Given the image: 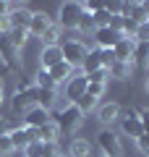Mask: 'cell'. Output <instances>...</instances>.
Returning <instances> with one entry per match:
<instances>
[{"label": "cell", "mask_w": 149, "mask_h": 157, "mask_svg": "<svg viewBox=\"0 0 149 157\" xmlns=\"http://www.w3.org/2000/svg\"><path fill=\"white\" fill-rule=\"evenodd\" d=\"M50 121L58 126V131H60V134H73V131L81 126L84 113L78 110L73 102H66V105H60V107L55 110V115L50 118Z\"/></svg>", "instance_id": "cell-1"}, {"label": "cell", "mask_w": 149, "mask_h": 157, "mask_svg": "<svg viewBox=\"0 0 149 157\" xmlns=\"http://www.w3.org/2000/svg\"><path fill=\"white\" fill-rule=\"evenodd\" d=\"M84 13V6L76 3V0H68L58 8V26L60 29H76L78 26V18Z\"/></svg>", "instance_id": "cell-2"}, {"label": "cell", "mask_w": 149, "mask_h": 157, "mask_svg": "<svg viewBox=\"0 0 149 157\" xmlns=\"http://www.w3.org/2000/svg\"><path fill=\"white\" fill-rule=\"evenodd\" d=\"M32 105H37V84H34V81L26 89H16V94L11 97V110L16 113V115H21V118Z\"/></svg>", "instance_id": "cell-3"}, {"label": "cell", "mask_w": 149, "mask_h": 157, "mask_svg": "<svg viewBox=\"0 0 149 157\" xmlns=\"http://www.w3.org/2000/svg\"><path fill=\"white\" fill-rule=\"evenodd\" d=\"M97 147L102 149V157H120L123 149H120V139L113 128H99L97 134Z\"/></svg>", "instance_id": "cell-4"}, {"label": "cell", "mask_w": 149, "mask_h": 157, "mask_svg": "<svg viewBox=\"0 0 149 157\" xmlns=\"http://www.w3.org/2000/svg\"><path fill=\"white\" fill-rule=\"evenodd\" d=\"M60 50H63V60H66L71 68H76V66H81V63H84L89 47L84 45L81 39H68L66 45H60Z\"/></svg>", "instance_id": "cell-5"}, {"label": "cell", "mask_w": 149, "mask_h": 157, "mask_svg": "<svg viewBox=\"0 0 149 157\" xmlns=\"http://www.w3.org/2000/svg\"><path fill=\"white\" fill-rule=\"evenodd\" d=\"M118 123H120V131H123L126 136H133V139H139V136L144 134V131H141V121H139V113L133 110V107L123 113Z\"/></svg>", "instance_id": "cell-6"}, {"label": "cell", "mask_w": 149, "mask_h": 157, "mask_svg": "<svg viewBox=\"0 0 149 157\" xmlns=\"http://www.w3.org/2000/svg\"><path fill=\"white\" fill-rule=\"evenodd\" d=\"M8 136H11V141H13L16 149H26L32 141H39L37 139V128H26V126H18V128L8 131Z\"/></svg>", "instance_id": "cell-7"}, {"label": "cell", "mask_w": 149, "mask_h": 157, "mask_svg": "<svg viewBox=\"0 0 149 157\" xmlns=\"http://www.w3.org/2000/svg\"><path fill=\"white\" fill-rule=\"evenodd\" d=\"M86 84H89V81H86L84 73H73V76L66 81V100L68 102H76L78 97L86 92Z\"/></svg>", "instance_id": "cell-8"}, {"label": "cell", "mask_w": 149, "mask_h": 157, "mask_svg": "<svg viewBox=\"0 0 149 157\" xmlns=\"http://www.w3.org/2000/svg\"><path fill=\"white\" fill-rule=\"evenodd\" d=\"M120 37H123V34H120V32H113L110 26H105V29H94V42H97L99 50H113V47L120 42Z\"/></svg>", "instance_id": "cell-9"}, {"label": "cell", "mask_w": 149, "mask_h": 157, "mask_svg": "<svg viewBox=\"0 0 149 157\" xmlns=\"http://www.w3.org/2000/svg\"><path fill=\"white\" fill-rule=\"evenodd\" d=\"M47 121H50V110H44V107H39V105H32L24 113V126H26V128H39V126H44Z\"/></svg>", "instance_id": "cell-10"}, {"label": "cell", "mask_w": 149, "mask_h": 157, "mask_svg": "<svg viewBox=\"0 0 149 157\" xmlns=\"http://www.w3.org/2000/svg\"><path fill=\"white\" fill-rule=\"evenodd\" d=\"M60 60H63L60 45H55V47H42V52H39V68L50 71V68H55Z\"/></svg>", "instance_id": "cell-11"}, {"label": "cell", "mask_w": 149, "mask_h": 157, "mask_svg": "<svg viewBox=\"0 0 149 157\" xmlns=\"http://www.w3.org/2000/svg\"><path fill=\"white\" fill-rule=\"evenodd\" d=\"M120 115H123V110H120L118 102H105V105L99 107V113H97L99 123H105V128H107L110 123H115V121H120Z\"/></svg>", "instance_id": "cell-12"}, {"label": "cell", "mask_w": 149, "mask_h": 157, "mask_svg": "<svg viewBox=\"0 0 149 157\" xmlns=\"http://www.w3.org/2000/svg\"><path fill=\"white\" fill-rule=\"evenodd\" d=\"M50 24H52V18L47 16L44 11H37V13H32V24H29V34L32 37H42L44 32L50 29Z\"/></svg>", "instance_id": "cell-13"}, {"label": "cell", "mask_w": 149, "mask_h": 157, "mask_svg": "<svg viewBox=\"0 0 149 157\" xmlns=\"http://www.w3.org/2000/svg\"><path fill=\"white\" fill-rule=\"evenodd\" d=\"M133 47H136V42H133V39L120 37V42L113 47V52H115V60H120V63H133Z\"/></svg>", "instance_id": "cell-14"}, {"label": "cell", "mask_w": 149, "mask_h": 157, "mask_svg": "<svg viewBox=\"0 0 149 157\" xmlns=\"http://www.w3.org/2000/svg\"><path fill=\"white\" fill-rule=\"evenodd\" d=\"M8 21H11V29H26V32H29V24H32V11H26V8H11Z\"/></svg>", "instance_id": "cell-15"}, {"label": "cell", "mask_w": 149, "mask_h": 157, "mask_svg": "<svg viewBox=\"0 0 149 157\" xmlns=\"http://www.w3.org/2000/svg\"><path fill=\"white\" fill-rule=\"evenodd\" d=\"M107 73H110V78H118V81H128L133 73V63H120L115 60L110 68H107Z\"/></svg>", "instance_id": "cell-16"}, {"label": "cell", "mask_w": 149, "mask_h": 157, "mask_svg": "<svg viewBox=\"0 0 149 157\" xmlns=\"http://www.w3.org/2000/svg\"><path fill=\"white\" fill-rule=\"evenodd\" d=\"M37 139L42 141V144H47V141H55V144H58L60 131H58V126L52 123V121H47L44 126H39V128H37Z\"/></svg>", "instance_id": "cell-17"}, {"label": "cell", "mask_w": 149, "mask_h": 157, "mask_svg": "<svg viewBox=\"0 0 149 157\" xmlns=\"http://www.w3.org/2000/svg\"><path fill=\"white\" fill-rule=\"evenodd\" d=\"M126 16L131 18L133 24L149 21V13H147V8H144V3H126Z\"/></svg>", "instance_id": "cell-18"}, {"label": "cell", "mask_w": 149, "mask_h": 157, "mask_svg": "<svg viewBox=\"0 0 149 157\" xmlns=\"http://www.w3.org/2000/svg\"><path fill=\"white\" fill-rule=\"evenodd\" d=\"M68 157H92V144H89V139H73L71 149H68Z\"/></svg>", "instance_id": "cell-19"}, {"label": "cell", "mask_w": 149, "mask_h": 157, "mask_svg": "<svg viewBox=\"0 0 149 157\" xmlns=\"http://www.w3.org/2000/svg\"><path fill=\"white\" fill-rule=\"evenodd\" d=\"M50 76L55 78V84H66L68 78H71V76H73V68H71V66H68V63H66V60H60V63H58V66H55V68H50Z\"/></svg>", "instance_id": "cell-20"}, {"label": "cell", "mask_w": 149, "mask_h": 157, "mask_svg": "<svg viewBox=\"0 0 149 157\" xmlns=\"http://www.w3.org/2000/svg\"><path fill=\"white\" fill-rule=\"evenodd\" d=\"M81 68H84V76H86V73H92V71H97V68H102V58H99V47H94V50H89V52H86V58H84Z\"/></svg>", "instance_id": "cell-21"}, {"label": "cell", "mask_w": 149, "mask_h": 157, "mask_svg": "<svg viewBox=\"0 0 149 157\" xmlns=\"http://www.w3.org/2000/svg\"><path fill=\"white\" fill-rule=\"evenodd\" d=\"M6 39H8V45H11L13 50H21V47L26 45V39H29V32L26 29H11V32L6 34Z\"/></svg>", "instance_id": "cell-22"}, {"label": "cell", "mask_w": 149, "mask_h": 157, "mask_svg": "<svg viewBox=\"0 0 149 157\" xmlns=\"http://www.w3.org/2000/svg\"><path fill=\"white\" fill-rule=\"evenodd\" d=\"M55 100H58L55 89H39V86H37V105H39V107L50 110V107L55 105Z\"/></svg>", "instance_id": "cell-23"}, {"label": "cell", "mask_w": 149, "mask_h": 157, "mask_svg": "<svg viewBox=\"0 0 149 157\" xmlns=\"http://www.w3.org/2000/svg\"><path fill=\"white\" fill-rule=\"evenodd\" d=\"M60 32H63V29L58 26V24H50V29H47V32H44L39 39L44 42V47H55L58 42H60Z\"/></svg>", "instance_id": "cell-24"}, {"label": "cell", "mask_w": 149, "mask_h": 157, "mask_svg": "<svg viewBox=\"0 0 149 157\" xmlns=\"http://www.w3.org/2000/svg\"><path fill=\"white\" fill-rule=\"evenodd\" d=\"M34 84L39 86V89H55V78L50 76V71H44V68H39L37 71V76H34Z\"/></svg>", "instance_id": "cell-25"}, {"label": "cell", "mask_w": 149, "mask_h": 157, "mask_svg": "<svg viewBox=\"0 0 149 157\" xmlns=\"http://www.w3.org/2000/svg\"><path fill=\"white\" fill-rule=\"evenodd\" d=\"M133 63L149 66V42H136V47H133Z\"/></svg>", "instance_id": "cell-26"}, {"label": "cell", "mask_w": 149, "mask_h": 157, "mask_svg": "<svg viewBox=\"0 0 149 157\" xmlns=\"http://www.w3.org/2000/svg\"><path fill=\"white\" fill-rule=\"evenodd\" d=\"M73 105H76L81 113H92L94 107H97V97H92V94H86V92H84V94L78 97V100L73 102Z\"/></svg>", "instance_id": "cell-27"}, {"label": "cell", "mask_w": 149, "mask_h": 157, "mask_svg": "<svg viewBox=\"0 0 149 157\" xmlns=\"http://www.w3.org/2000/svg\"><path fill=\"white\" fill-rule=\"evenodd\" d=\"M86 81H89V84H105V86H107L110 73H107V68H97V71L86 73Z\"/></svg>", "instance_id": "cell-28"}, {"label": "cell", "mask_w": 149, "mask_h": 157, "mask_svg": "<svg viewBox=\"0 0 149 157\" xmlns=\"http://www.w3.org/2000/svg\"><path fill=\"white\" fill-rule=\"evenodd\" d=\"M78 32H81V34H94V21H92V13H86V11H84L81 13V18H78Z\"/></svg>", "instance_id": "cell-29"}, {"label": "cell", "mask_w": 149, "mask_h": 157, "mask_svg": "<svg viewBox=\"0 0 149 157\" xmlns=\"http://www.w3.org/2000/svg\"><path fill=\"white\" fill-rule=\"evenodd\" d=\"M13 152H16V147H13L11 136L3 134V136H0V157H8V155H13Z\"/></svg>", "instance_id": "cell-30"}, {"label": "cell", "mask_w": 149, "mask_h": 157, "mask_svg": "<svg viewBox=\"0 0 149 157\" xmlns=\"http://www.w3.org/2000/svg\"><path fill=\"white\" fill-rule=\"evenodd\" d=\"M133 42H149V21H144V24H139V26H136Z\"/></svg>", "instance_id": "cell-31"}, {"label": "cell", "mask_w": 149, "mask_h": 157, "mask_svg": "<svg viewBox=\"0 0 149 157\" xmlns=\"http://www.w3.org/2000/svg\"><path fill=\"white\" fill-rule=\"evenodd\" d=\"M60 152H58V144L55 141H47V144H42V152H39V157H58Z\"/></svg>", "instance_id": "cell-32"}, {"label": "cell", "mask_w": 149, "mask_h": 157, "mask_svg": "<svg viewBox=\"0 0 149 157\" xmlns=\"http://www.w3.org/2000/svg\"><path fill=\"white\" fill-rule=\"evenodd\" d=\"M99 58H102V68H110L115 63V52L113 50H99Z\"/></svg>", "instance_id": "cell-33"}, {"label": "cell", "mask_w": 149, "mask_h": 157, "mask_svg": "<svg viewBox=\"0 0 149 157\" xmlns=\"http://www.w3.org/2000/svg\"><path fill=\"white\" fill-rule=\"evenodd\" d=\"M105 89H107L105 84H86V94L97 97V100H99V97H102V94H105Z\"/></svg>", "instance_id": "cell-34"}, {"label": "cell", "mask_w": 149, "mask_h": 157, "mask_svg": "<svg viewBox=\"0 0 149 157\" xmlns=\"http://www.w3.org/2000/svg\"><path fill=\"white\" fill-rule=\"evenodd\" d=\"M136 113H139V121H141V131L149 134V107H141V110H136Z\"/></svg>", "instance_id": "cell-35"}, {"label": "cell", "mask_w": 149, "mask_h": 157, "mask_svg": "<svg viewBox=\"0 0 149 157\" xmlns=\"http://www.w3.org/2000/svg\"><path fill=\"white\" fill-rule=\"evenodd\" d=\"M39 152H42V141H32V144L24 149V155L26 157H39Z\"/></svg>", "instance_id": "cell-36"}, {"label": "cell", "mask_w": 149, "mask_h": 157, "mask_svg": "<svg viewBox=\"0 0 149 157\" xmlns=\"http://www.w3.org/2000/svg\"><path fill=\"white\" fill-rule=\"evenodd\" d=\"M136 147L149 157V134H141V136H139V139H136Z\"/></svg>", "instance_id": "cell-37"}, {"label": "cell", "mask_w": 149, "mask_h": 157, "mask_svg": "<svg viewBox=\"0 0 149 157\" xmlns=\"http://www.w3.org/2000/svg\"><path fill=\"white\" fill-rule=\"evenodd\" d=\"M8 32H11V21H8V16H0V37H6Z\"/></svg>", "instance_id": "cell-38"}, {"label": "cell", "mask_w": 149, "mask_h": 157, "mask_svg": "<svg viewBox=\"0 0 149 157\" xmlns=\"http://www.w3.org/2000/svg\"><path fill=\"white\" fill-rule=\"evenodd\" d=\"M8 13H11V6L8 3H0V16H8Z\"/></svg>", "instance_id": "cell-39"}, {"label": "cell", "mask_w": 149, "mask_h": 157, "mask_svg": "<svg viewBox=\"0 0 149 157\" xmlns=\"http://www.w3.org/2000/svg\"><path fill=\"white\" fill-rule=\"evenodd\" d=\"M3 134H8V131H6V118H0V136H3Z\"/></svg>", "instance_id": "cell-40"}, {"label": "cell", "mask_w": 149, "mask_h": 157, "mask_svg": "<svg viewBox=\"0 0 149 157\" xmlns=\"http://www.w3.org/2000/svg\"><path fill=\"white\" fill-rule=\"evenodd\" d=\"M0 105H3V92H0Z\"/></svg>", "instance_id": "cell-41"}, {"label": "cell", "mask_w": 149, "mask_h": 157, "mask_svg": "<svg viewBox=\"0 0 149 157\" xmlns=\"http://www.w3.org/2000/svg\"><path fill=\"white\" fill-rule=\"evenodd\" d=\"M0 92H3V78H0Z\"/></svg>", "instance_id": "cell-42"}, {"label": "cell", "mask_w": 149, "mask_h": 157, "mask_svg": "<svg viewBox=\"0 0 149 157\" xmlns=\"http://www.w3.org/2000/svg\"><path fill=\"white\" fill-rule=\"evenodd\" d=\"M147 92H149V78H147Z\"/></svg>", "instance_id": "cell-43"}, {"label": "cell", "mask_w": 149, "mask_h": 157, "mask_svg": "<svg viewBox=\"0 0 149 157\" xmlns=\"http://www.w3.org/2000/svg\"><path fill=\"white\" fill-rule=\"evenodd\" d=\"M58 157H66V155H58Z\"/></svg>", "instance_id": "cell-44"}]
</instances>
